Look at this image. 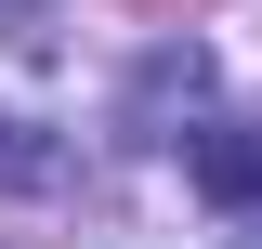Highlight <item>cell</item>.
Here are the masks:
<instances>
[{"mask_svg": "<svg viewBox=\"0 0 262 249\" xmlns=\"http://www.w3.org/2000/svg\"><path fill=\"white\" fill-rule=\"evenodd\" d=\"M184 171H196V197H210V210H236V223H262V118H210Z\"/></svg>", "mask_w": 262, "mask_h": 249, "instance_id": "obj_1", "label": "cell"}, {"mask_svg": "<svg viewBox=\"0 0 262 249\" xmlns=\"http://www.w3.org/2000/svg\"><path fill=\"white\" fill-rule=\"evenodd\" d=\"M0 184H53V144H13V118H0Z\"/></svg>", "mask_w": 262, "mask_h": 249, "instance_id": "obj_2", "label": "cell"}]
</instances>
